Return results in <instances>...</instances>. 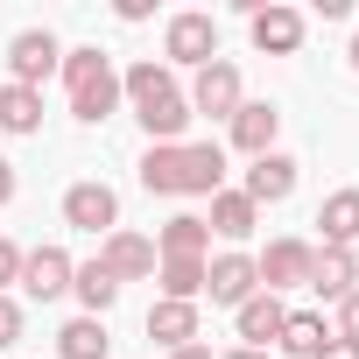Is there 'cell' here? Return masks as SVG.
I'll return each mask as SVG.
<instances>
[{
  "label": "cell",
  "instance_id": "6da1fadb",
  "mask_svg": "<svg viewBox=\"0 0 359 359\" xmlns=\"http://www.w3.org/2000/svg\"><path fill=\"white\" fill-rule=\"evenodd\" d=\"M120 99H134V120L148 127V141H184V127H191V99L176 92V71L169 64H134L127 78H120Z\"/></svg>",
  "mask_w": 359,
  "mask_h": 359
},
{
  "label": "cell",
  "instance_id": "7a4b0ae2",
  "mask_svg": "<svg viewBox=\"0 0 359 359\" xmlns=\"http://www.w3.org/2000/svg\"><path fill=\"white\" fill-rule=\"evenodd\" d=\"M64 85H71V113L85 127H106L113 106H120V71L106 64V50H64Z\"/></svg>",
  "mask_w": 359,
  "mask_h": 359
},
{
  "label": "cell",
  "instance_id": "3957f363",
  "mask_svg": "<svg viewBox=\"0 0 359 359\" xmlns=\"http://www.w3.org/2000/svg\"><path fill=\"white\" fill-rule=\"evenodd\" d=\"M219 57V22L212 15H169V29H162V64L176 71V64H191V71H205Z\"/></svg>",
  "mask_w": 359,
  "mask_h": 359
},
{
  "label": "cell",
  "instance_id": "277c9868",
  "mask_svg": "<svg viewBox=\"0 0 359 359\" xmlns=\"http://www.w3.org/2000/svg\"><path fill=\"white\" fill-rule=\"evenodd\" d=\"M240 106H247V85H240V64L212 57V64L198 71V85H191V113H205V120H233Z\"/></svg>",
  "mask_w": 359,
  "mask_h": 359
},
{
  "label": "cell",
  "instance_id": "5b68a950",
  "mask_svg": "<svg viewBox=\"0 0 359 359\" xmlns=\"http://www.w3.org/2000/svg\"><path fill=\"white\" fill-rule=\"evenodd\" d=\"M57 64H64V43H57L50 29H22V36L8 43V85H29V92H36Z\"/></svg>",
  "mask_w": 359,
  "mask_h": 359
},
{
  "label": "cell",
  "instance_id": "8992f818",
  "mask_svg": "<svg viewBox=\"0 0 359 359\" xmlns=\"http://www.w3.org/2000/svg\"><path fill=\"white\" fill-rule=\"evenodd\" d=\"M247 29H254V50H268V57H296L303 50V15L296 8H282V0H247Z\"/></svg>",
  "mask_w": 359,
  "mask_h": 359
},
{
  "label": "cell",
  "instance_id": "52a82bcc",
  "mask_svg": "<svg viewBox=\"0 0 359 359\" xmlns=\"http://www.w3.org/2000/svg\"><path fill=\"white\" fill-rule=\"evenodd\" d=\"M64 226H78V233H120V198H113V184H71L64 191Z\"/></svg>",
  "mask_w": 359,
  "mask_h": 359
},
{
  "label": "cell",
  "instance_id": "ba28073f",
  "mask_svg": "<svg viewBox=\"0 0 359 359\" xmlns=\"http://www.w3.org/2000/svg\"><path fill=\"white\" fill-rule=\"evenodd\" d=\"M310 254H317V247H303V240H268V254H254L261 289H268V296L303 289V282H310Z\"/></svg>",
  "mask_w": 359,
  "mask_h": 359
},
{
  "label": "cell",
  "instance_id": "9c48e42d",
  "mask_svg": "<svg viewBox=\"0 0 359 359\" xmlns=\"http://www.w3.org/2000/svg\"><path fill=\"white\" fill-rule=\"evenodd\" d=\"M205 296H212V303H233V310H240L247 296H261V275H254V254H240V247H233V254L205 261Z\"/></svg>",
  "mask_w": 359,
  "mask_h": 359
},
{
  "label": "cell",
  "instance_id": "30bf717a",
  "mask_svg": "<svg viewBox=\"0 0 359 359\" xmlns=\"http://www.w3.org/2000/svg\"><path fill=\"white\" fill-rule=\"evenodd\" d=\"M92 261H99L113 282H141V275H155V240H141V233H106Z\"/></svg>",
  "mask_w": 359,
  "mask_h": 359
},
{
  "label": "cell",
  "instance_id": "8fae6325",
  "mask_svg": "<svg viewBox=\"0 0 359 359\" xmlns=\"http://www.w3.org/2000/svg\"><path fill=\"white\" fill-rule=\"evenodd\" d=\"M233 324H240V345H247V352H268V345L282 338V324H289V303L261 289V296H247V303L233 310Z\"/></svg>",
  "mask_w": 359,
  "mask_h": 359
},
{
  "label": "cell",
  "instance_id": "7c38bea8",
  "mask_svg": "<svg viewBox=\"0 0 359 359\" xmlns=\"http://www.w3.org/2000/svg\"><path fill=\"white\" fill-rule=\"evenodd\" d=\"M71 268H78V261H71L64 247H36V254H22V289H29L36 303H57V296L71 289Z\"/></svg>",
  "mask_w": 359,
  "mask_h": 359
},
{
  "label": "cell",
  "instance_id": "4fadbf2b",
  "mask_svg": "<svg viewBox=\"0 0 359 359\" xmlns=\"http://www.w3.org/2000/svg\"><path fill=\"white\" fill-rule=\"evenodd\" d=\"M303 289H317V303H345L352 289H359V261L345 254V247H317L310 254V282Z\"/></svg>",
  "mask_w": 359,
  "mask_h": 359
},
{
  "label": "cell",
  "instance_id": "5bb4252c",
  "mask_svg": "<svg viewBox=\"0 0 359 359\" xmlns=\"http://www.w3.org/2000/svg\"><path fill=\"white\" fill-rule=\"evenodd\" d=\"M296 191V162L282 155V148H268V155H254V169H247V205L261 212V205H282Z\"/></svg>",
  "mask_w": 359,
  "mask_h": 359
},
{
  "label": "cell",
  "instance_id": "9a60e30c",
  "mask_svg": "<svg viewBox=\"0 0 359 359\" xmlns=\"http://www.w3.org/2000/svg\"><path fill=\"white\" fill-rule=\"evenodd\" d=\"M141 191H148V198H184V141H148V155H141Z\"/></svg>",
  "mask_w": 359,
  "mask_h": 359
},
{
  "label": "cell",
  "instance_id": "2e32d148",
  "mask_svg": "<svg viewBox=\"0 0 359 359\" xmlns=\"http://www.w3.org/2000/svg\"><path fill=\"white\" fill-rule=\"evenodd\" d=\"M205 247H212V226H205L198 212H176V219L155 233V261H205Z\"/></svg>",
  "mask_w": 359,
  "mask_h": 359
},
{
  "label": "cell",
  "instance_id": "e0dca14e",
  "mask_svg": "<svg viewBox=\"0 0 359 359\" xmlns=\"http://www.w3.org/2000/svg\"><path fill=\"white\" fill-rule=\"evenodd\" d=\"M226 191V148L219 141H184V198Z\"/></svg>",
  "mask_w": 359,
  "mask_h": 359
},
{
  "label": "cell",
  "instance_id": "ac0fdd59",
  "mask_svg": "<svg viewBox=\"0 0 359 359\" xmlns=\"http://www.w3.org/2000/svg\"><path fill=\"white\" fill-rule=\"evenodd\" d=\"M226 127H233V148H247V155H268V148H275V134H282V113H275L268 99H247V106H240Z\"/></svg>",
  "mask_w": 359,
  "mask_h": 359
},
{
  "label": "cell",
  "instance_id": "d6986e66",
  "mask_svg": "<svg viewBox=\"0 0 359 359\" xmlns=\"http://www.w3.org/2000/svg\"><path fill=\"white\" fill-rule=\"evenodd\" d=\"M148 338L162 345V352H176V345H198V303H148Z\"/></svg>",
  "mask_w": 359,
  "mask_h": 359
},
{
  "label": "cell",
  "instance_id": "ffe728a7",
  "mask_svg": "<svg viewBox=\"0 0 359 359\" xmlns=\"http://www.w3.org/2000/svg\"><path fill=\"white\" fill-rule=\"evenodd\" d=\"M205 226H212L219 240H233V247H240V240L261 226V212L247 205V191H212V219H205Z\"/></svg>",
  "mask_w": 359,
  "mask_h": 359
},
{
  "label": "cell",
  "instance_id": "44dd1931",
  "mask_svg": "<svg viewBox=\"0 0 359 359\" xmlns=\"http://www.w3.org/2000/svg\"><path fill=\"white\" fill-rule=\"evenodd\" d=\"M317 226H324V247H345L352 254V240H359V191H331L317 205Z\"/></svg>",
  "mask_w": 359,
  "mask_h": 359
},
{
  "label": "cell",
  "instance_id": "7402d4cb",
  "mask_svg": "<svg viewBox=\"0 0 359 359\" xmlns=\"http://www.w3.org/2000/svg\"><path fill=\"white\" fill-rule=\"evenodd\" d=\"M289 359H317L324 345H331V324L317 317V310H289V324H282V338H275Z\"/></svg>",
  "mask_w": 359,
  "mask_h": 359
},
{
  "label": "cell",
  "instance_id": "603a6c76",
  "mask_svg": "<svg viewBox=\"0 0 359 359\" xmlns=\"http://www.w3.org/2000/svg\"><path fill=\"white\" fill-rule=\"evenodd\" d=\"M113 338H106V317H71L57 331V359H106Z\"/></svg>",
  "mask_w": 359,
  "mask_h": 359
},
{
  "label": "cell",
  "instance_id": "cb8c5ba5",
  "mask_svg": "<svg viewBox=\"0 0 359 359\" xmlns=\"http://www.w3.org/2000/svg\"><path fill=\"white\" fill-rule=\"evenodd\" d=\"M0 134H43V92L0 85Z\"/></svg>",
  "mask_w": 359,
  "mask_h": 359
},
{
  "label": "cell",
  "instance_id": "d4e9b609",
  "mask_svg": "<svg viewBox=\"0 0 359 359\" xmlns=\"http://www.w3.org/2000/svg\"><path fill=\"white\" fill-rule=\"evenodd\" d=\"M71 296L85 303V317H106V310L120 303V282H113L99 261H85V268H71Z\"/></svg>",
  "mask_w": 359,
  "mask_h": 359
},
{
  "label": "cell",
  "instance_id": "484cf974",
  "mask_svg": "<svg viewBox=\"0 0 359 359\" xmlns=\"http://www.w3.org/2000/svg\"><path fill=\"white\" fill-rule=\"evenodd\" d=\"M162 303H198L205 296V261H155Z\"/></svg>",
  "mask_w": 359,
  "mask_h": 359
},
{
  "label": "cell",
  "instance_id": "4316f807",
  "mask_svg": "<svg viewBox=\"0 0 359 359\" xmlns=\"http://www.w3.org/2000/svg\"><path fill=\"white\" fill-rule=\"evenodd\" d=\"M22 324H29V317H22V303H15V296H0V352L22 338Z\"/></svg>",
  "mask_w": 359,
  "mask_h": 359
},
{
  "label": "cell",
  "instance_id": "83f0119b",
  "mask_svg": "<svg viewBox=\"0 0 359 359\" xmlns=\"http://www.w3.org/2000/svg\"><path fill=\"white\" fill-rule=\"evenodd\" d=\"M331 338H352V345H359V289L338 303V324H331Z\"/></svg>",
  "mask_w": 359,
  "mask_h": 359
},
{
  "label": "cell",
  "instance_id": "f1b7e54d",
  "mask_svg": "<svg viewBox=\"0 0 359 359\" xmlns=\"http://www.w3.org/2000/svg\"><path fill=\"white\" fill-rule=\"evenodd\" d=\"M15 282H22V247H15V240H0V296H8Z\"/></svg>",
  "mask_w": 359,
  "mask_h": 359
},
{
  "label": "cell",
  "instance_id": "f546056e",
  "mask_svg": "<svg viewBox=\"0 0 359 359\" xmlns=\"http://www.w3.org/2000/svg\"><path fill=\"white\" fill-rule=\"evenodd\" d=\"M317 359H359V345H352V338H331V345H324Z\"/></svg>",
  "mask_w": 359,
  "mask_h": 359
},
{
  "label": "cell",
  "instance_id": "4dcf8cb0",
  "mask_svg": "<svg viewBox=\"0 0 359 359\" xmlns=\"http://www.w3.org/2000/svg\"><path fill=\"white\" fill-rule=\"evenodd\" d=\"M0 205H15V162L0 155Z\"/></svg>",
  "mask_w": 359,
  "mask_h": 359
},
{
  "label": "cell",
  "instance_id": "1f68e13d",
  "mask_svg": "<svg viewBox=\"0 0 359 359\" xmlns=\"http://www.w3.org/2000/svg\"><path fill=\"white\" fill-rule=\"evenodd\" d=\"M169 359H212V345H176Z\"/></svg>",
  "mask_w": 359,
  "mask_h": 359
},
{
  "label": "cell",
  "instance_id": "d6a6232c",
  "mask_svg": "<svg viewBox=\"0 0 359 359\" xmlns=\"http://www.w3.org/2000/svg\"><path fill=\"white\" fill-rule=\"evenodd\" d=\"M219 359H268V352H247V345H233V352H219Z\"/></svg>",
  "mask_w": 359,
  "mask_h": 359
},
{
  "label": "cell",
  "instance_id": "836d02e7",
  "mask_svg": "<svg viewBox=\"0 0 359 359\" xmlns=\"http://www.w3.org/2000/svg\"><path fill=\"white\" fill-rule=\"evenodd\" d=\"M352 71H359V36H352Z\"/></svg>",
  "mask_w": 359,
  "mask_h": 359
}]
</instances>
